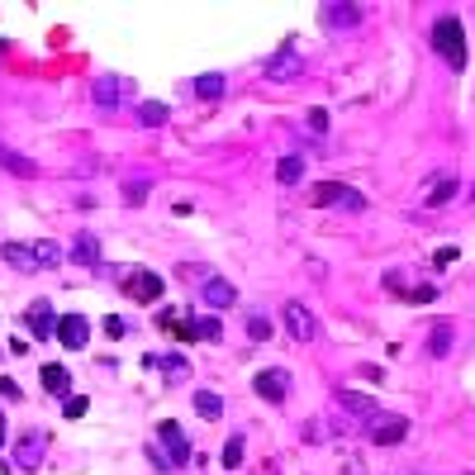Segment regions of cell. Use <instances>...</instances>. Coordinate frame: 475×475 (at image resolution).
<instances>
[{
    "mask_svg": "<svg viewBox=\"0 0 475 475\" xmlns=\"http://www.w3.org/2000/svg\"><path fill=\"white\" fill-rule=\"evenodd\" d=\"M432 48L447 57V67H457V72H466V57H471V48H466V29H461V19L442 15L437 24H432Z\"/></svg>",
    "mask_w": 475,
    "mask_h": 475,
    "instance_id": "1",
    "label": "cell"
},
{
    "mask_svg": "<svg viewBox=\"0 0 475 475\" xmlns=\"http://www.w3.org/2000/svg\"><path fill=\"white\" fill-rule=\"evenodd\" d=\"M124 295H128V300H138V304H152V300L167 295V285H162L157 271L133 267V271H124Z\"/></svg>",
    "mask_w": 475,
    "mask_h": 475,
    "instance_id": "2",
    "label": "cell"
},
{
    "mask_svg": "<svg viewBox=\"0 0 475 475\" xmlns=\"http://www.w3.org/2000/svg\"><path fill=\"white\" fill-rule=\"evenodd\" d=\"M366 432H371L376 447H399L404 437H409V418H399V413H376V418L366 423Z\"/></svg>",
    "mask_w": 475,
    "mask_h": 475,
    "instance_id": "3",
    "label": "cell"
},
{
    "mask_svg": "<svg viewBox=\"0 0 475 475\" xmlns=\"http://www.w3.org/2000/svg\"><path fill=\"white\" fill-rule=\"evenodd\" d=\"M314 205H342V209H366L362 190L342 186V181H318L314 186Z\"/></svg>",
    "mask_w": 475,
    "mask_h": 475,
    "instance_id": "4",
    "label": "cell"
},
{
    "mask_svg": "<svg viewBox=\"0 0 475 475\" xmlns=\"http://www.w3.org/2000/svg\"><path fill=\"white\" fill-rule=\"evenodd\" d=\"M24 323H29V332L38 337V342H48V337H57V323H62V318L52 314L48 300H33L29 309H24Z\"/></svg>",
    "mask_w": 475,
    "mask_h": 475,
    "instance_id": "5",
    "label": "cell"
},
{
    "mask_svg": "<svg viewBox=\"0 0 475 475\" xmlns=\"http://www.w3.org/2000/svg\"><path fill=\"white\" fill-rule=\"evenodd\" d=\"M281 318H285V332H290L295 342H309V337H314V314H309L300 300H285Z\"/></svg>",
    "mask_w": 475,
    "mask_h": 475,
    "instance_id": "6",
    "label": "cell"
},
{
    "mask_svg": "<svg viewBox=\"0 0 475 475\" xmlns=\"http://www.w3.org/2000/svg\"><path fill=\"white\" fill-rule=\"evenodd\" d=\"M252 390H257L262 399H285V395H290V371H281V366L257 371V376H252Z\"/></svg>",
    "mask_w": 475,
    "mask_h": 475,
    "instance_id": "7",
    "label": "cell"
},
{
    "mask_svg": "<svg viewBox=\"0 0 475 475\" xmlns=\"http://www.w3.org/2000/svg\"><path fill=\"white\" fill-rule=\"evenodd\" d=\"M86 337H91L86 314H62V323H57V342H62L67 352H81V347H86Z\"/></svg>",
    "mask_w": 475,
    "mask_h": 475,
    "instance_id": "8",
    "label": "cell"
},
{
    "mask_svg": "<svg viewBox=\"0 0 475 475\" xmlns=\"http://www.w3.org/2000/svg\"><path fill=\"white\" fill-rule=\"evenodd\" d=\"M318 19H323V29H332V33L357 29V24H362V5H323Z\"/></svg>",
    "mask_w": 475,
    "mask_h": 475,
    "instance_id": "9",
    "label": "cell"
},
{
    "mask_svg": "<svg viewBox=\"0 0 475 475\" xmlns=\"http://www.w3.org/2000/svg\"><path fill=\"white\" fill-rule=\"evenodd\" d=\"M0 172L19 176V181H33V176H38V162L24 157V152H15L10 142H0Z\"/></svg>",
    "mask_w": 475,
    "mask_h": 475,
    "instance_id": "10",
    "label": "cell"
},
{
    "mask_svg": "<svg viewBox=\"0 0 475 475\" xmlns=\"http://www.w3.org/2000/svg\"><path fill=\"white\" fill-rule=\"evenodd\" d=\"M124 91H128V81H119V77H100L91 86V95H95V105H100V110H119Z\"/></svg>",
    "mask_w": 475,
    "mask_h": 475,
    "instance_id": "11",
    "label": "cell"
},
{
    "mask_svg": "<svg viewBox=\"0 0 475 475\" xmlns=\"http://www.w3.org/2000/svg\"><path fill=\"white\" fill-rule=\"evenodd\" d=\"M162 442H167V461H172V466H186V461H190V442H186V432H181V428H176L172 418L162 423Z\"/></svg>",
    "mask_w": 475,
    "mask_h": 475,
    "instance_id": "12",
    "label": "cell"
},
{
    "mask_svg": "<svg viewBox=\"0 0 475 475\" xmlns=\"http://www.w3.org/2000/svg\"><path fill=\"white\" fill-rule=\"evenodd\" d=\"M0 257H5V267L24 271V276L43 271V267H38V257H33V247H24V242H5V247H0Z\"/></svg>",
    "mask_w": 475,
    "mask_h": 475,
    "instance_id": "13",
    "label": "cell"
},
{
    "mask_svg": "<svg viewBox=\"0 0 475 475\" xmlns=\"http://www.w3.org/2000/svg\"><path fill=\"white\" fill-rule=\"evenodd\" d=\"M200 295H205L209 309H228V304L238 300V290L223 281V276H205V290H200Z\"/></svg>",
    "mask_w": 475,
    "mask_h": 475,
    "instance_id": "14",
    "label": "cell"
},
{
    "mask_svg": "<svg viewBox=\"0 0 475 475\" xmlns=\"http://www.w3.org/2000/svg\"><path fill=\"white\" fill-rule=\"evenodd\" d=\"M267 77L271 81H295L300 77V57H295V48H281L276 57L267 62Z\"/></svg>",
    "mask_w": 475,
    "mask_h": 475,
    "instance_id": "15",
    "label": "cell"
},
{
    "mask_svg": "<svg viewBox=\"0 0 475 475\" xmlns=\"http://www.w3.org/2000/svg\"><path fill=\"white\" fill-rule=\"evenodd\" d=\"M337 409H347L352 418H366V423H371V418H376V399L357 395V390H337Z\"/></svg>",
    "mask_w": 475,
    "mask_h": 475,
    "instance_id": "16",
    "label": "cell"
},
{
    "mask_svg": "<svg viewBox=\"0 0 475 475\" xmlns=\"http://www.w3.org/2000/svg\"><path fill=\"white\" fill-rule=\"evenodd\" d=\"M15 461H19V471H33V466L43 461V432H24V437H19Z\"/></svg>",
    "mask_w": 475,
    "mask_h": 475,
    "instance_id": "17",
    "label": "cell"
},
{
    "mask_svg": "<svg viewBox=\"0 0 475 475\" xmlns=\"http://www.w3.org/2000/svg\"><path fill=\"white\" fill-rule=\"evenodd\" d=\"M43 390H48V395L72 399V371H67V366H57V362H48L43 366Z\"/></svg>",
    "mask_w": 475,
    "mask_h": 475,
    "instance_id": "18",
    "label": "cell"
},
{
    "mask_svg": "<svg viewBox=\"0 0 475 475\" xmlns=\"http://www.w3.org/2000/svg\"><path fill=\"white\" fill-rule=\"evenodd\" d=\"M72 262H81V267H100V242H95L91 233H81L77 242H72Z\"/></svg>",
    "mask_w": 475,
    "mask_h": 475,
    "instance_id": "19",
    "label": "cell"
},
{
    "mask_svg": "<svg viewBox=\"0 0 475 475\" xmlns=\"http://www.w3.org/2000/svg\"><path fill=\"white\" fill-rule=\"evenodd\" d=\"M223 91H228L223 72H205V77H195V95H200V100H219Z\"/></svg>",
    "mask_w": 475,
    "mask_h": 475,
    "instance_id": "20",
    "label": "cell"
},
{
    "mask_svg": "<svg viewBox=\"0 0 475 475\" xmlns=\"http://www.w3.org/2000/svg\"><path fill=\"white\" fill-rule=\"evenodd\" d=\"M452 342H457V328H452V323H437V328H432V337H428V357H447V352H452Z\"/></svg>",
    "mask_w": 475,
    "mask_h": 475,
    "instance_id": "21",
    "label": "cell"
},
{
    "mask_svg": "<svg viewBox=\"0 0 475 475\" xmlns=\"http://www.w3.org/2000/svg\"><path fill=\"white\" fill-rule=\"evenodd\" d=\"M195 409H200L205 423H214V418H223V399L214 390H195Z\"/></svg>",
    "mask_w": 475,
    "mask_h": 475,
    "instance_id": "22",
    "label": "cell"
},
{
    "mask_svg": "<svg viewBox=\"0 0 475 475\" xmlns=\"http://www.w3.org/2000/svg\"><path fill=\"white\" fill-rule=\"evenodd\" d=\"M276 181H281V186H300L304 181V157H281L276 162Z\"/></svg>",
    "mask_w": 475,
    "mask_h": 475,
    "instance_id": "23",
    "label": "cell"
},
{
    "mask_svg": "<svg viewBox=\"0 0 475 475\" xmlns=\"http://www.w3.org/2000/svg\"><path fill=\"white\" fill-rule=\"evenodd\" d=\"M167 114H172L167 105H157V100H142V105H138V124H142V128H162V124H167Z\"/></svg>",
    "mask_w": 475,
    "mask_h": 475,
    "instance_id": "24",
    "label": "cell"
},
{
    "mask_svg": "<svg viewBox=\"0 0 475 475\" xmlns=\"http://www.w3.org/2000/svg\"><path fill=\"white\" fill-rule=\"evenodd\" d=\"M457 190H461V181H457V176H437V186L428 190V205H432V209H437V205H447V200H452Z\"/></svg>",
    "mask_w": 475,
    "mask_h": 475,
    "instance_id": "25",
    "label": "cell"
},
{
    "mask_svg": "<svg viewBox=\"0 0 475 475\" xmlns=\"http://www.w3.org/2000/svg\"><path fill=\"white\" fill-rule=\"evenodd\" d=\"M33 257H38V267H57V262H62V247H57V242H33Z\"/></svg>",
    "mask_w": 475,
    "mask_h": 475,
    "instance_id": "26",
    "label": "cell"
},
{
    "mask_svg": "<svg viewBox=\"0 0 475 475\" xmlns=\"http://www.w3.org/2000/svg\"><path fill=\"white\" fill-rule=\"evenodd\" d=\"M195 337H200V342H219V337H223L219 318H195Z\"/></svg>",
    "mask_w": 475,
    "mask_h": 475,
    "instance_id": "27",
    "label": "cell"
},
{
    "mask_svg": "<svg viewBox=\"0 0 475 475\" xmlns=\"http://www.w3.org/2000/svg\"><path fill=\"white\" fill-rule=\"evenodd\" d=\"M147 190H152V181H142V176H138V181H128V186H124V205H142V200H147Z\"/></svg>",
    "mask_w": 475,
    "mask_h": 475,
    "instance_id": "28",
    "label": "cell"
},
{
    "mask_svg": "<svg viewBox=\"0 0 475 475\" xmlns=\"http://www.w3.org/2000/svg\"><path fill=\"white\" fill-rule=\"evenodd\" d=\"M186 371H190L186 357H176V352H172V357H162V376H167V380H181Z\"/></svg>",
    "mask_w": 475,
    "mask_h": 475,
    "instance_id": "29",
    "label": "cell"
},
{
    "mask_svg": "<svg viewBox=\"0 0 475 475\" xmlns=\"http://www.w3.org/2000/svg\"><path fill=\"white\" fill-rule=\"evenodd\" d=\"M219 461H223V466H238V461H242V437H238V432H233V437H228V442H223Z\"/></svg>",
    "mask_w": 475,
    "mask_h": 475,
    "instance_id": "30",
    "label": "cell"
},
{
    "mask_svg": "<svg viewBox=\"0 0 475 475\" xmlns=\"http://www.w3.org/2000/svg\"><path fill=\"white\" fill-rule=\"evenodd\" d=\"M247 337H252V342H267L271 337V318H262V314L247 318Z\"/></svg>",
    "mask_w": 475,
    "mask_h": 475,
    "instance_id": "31",
    "label": "cell"
},
{
    "mask_svg": "<svg viewBox=\"0 0 475 475\" xmlns=\"http://www.w3.org/2000/svg\"><path fill=\"white\" fill-rule=\"evenodd\" d=\"M404 300H409V304H432V300H437V290H432V285H413Z\"/></svg>",
    "mask_w": 475,
    "mask_h": 475,
    "instance_id": "32",
    "label": "cell"
},
{
    "mask_svg": "<svg viewBox=\"0 0 475 475\" xmlns=\"http://www.w3.org/2000/svg\"><path fill=\"white\" fill-rule=\"evenodd\" d=\"M86 409H91V399H81V395H72V399L62 404V413H67V418H81Z\"/></svg>",
    "mask_w": 475,
    "mask_h": 475,
    "instance_id": "33",
    "label": "cell"
},
{
    "mask_svg": "<svg viewBox=\"0 0 475 475\" xmlns=\"http://www.w3.org/2000/svg\"><path fill=\"white\" fill-rule=\"evenodd\" d=\"M124 332H128V323H124L119 314H110V318H105V337H124Z\"/></svg>",
    "mask_w": 475,
    "mask_h": 475,
    "instance_id": "34",
    "label": "cell"
},
{
    "mask_svg": "<svg viewBox=\"0 0 475 475\" xmlns=\"http://www.w3.org/2000/svg\"><path fill=\"white\" fill-rule=\"evenodd\" d=\"M457 247H437V257H432V262H437V267H452V262H457Z\"/></svg>",
    "mask_w": 475,
    "mask_h": 475,
    "instance_id": "35",
    "label": "cell"
},
{
    "mask_svg": "<svg viewBox=\"0 0 475 475\" xmlns=\"http://www.w3.org/2000/svg\"><path fill=\"white\" fill-rule=\"evenodd\" d=\"M0 395H5V399H19V385L10 376H0Z\"/></svg>",
    "mask_w": 475,
    "mask_h": 475,
    "instance_id": "36",
    "label": "cell"
},
{
    "mask_svg": "<svg viewBox=\"0 0 475 475\" xmlns=\"http://www.w3.org/2000/svg\"><path fill=\"white\" fill-rule=\"evenodd\" d=\"M309 128H314V133H323V128H328V114L314 110V114H309Z\"/></svg>",
    "mask_w": 475,
    "mask_h": 475,
    "instance_id": "37",
    "label": "cell"
},
{
    "mask_svg": "<svg viewBox=\"0 0 475 475\" xmlns=\"http://www.w3.org/2000/svg\"><path fill=\"white\" fill-rule=\"evenodd\" d=\"M0 447H5V413H0Z\"/></svg>",
    "mask_w": 475,
    "mask_h": 475,
    "instance_id": "38",
    "label": "cell"
}]
</instances>
